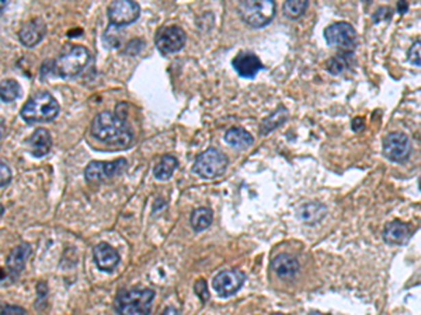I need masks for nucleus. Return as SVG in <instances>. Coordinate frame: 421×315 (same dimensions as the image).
Segmentation results:
<instances>
[{
	"mask_svg": "<svg viewBox=\"0 0 421 315\" xmlns=\"http://www.w3.org/2000/svg\"><path fill=\"white\" fill-rule=\"evenodd\" d=\"M45 34H47V24L44 23L42 18L36 17L21 25L18 31V40L24 46L33 48L42 41Z\"/></svg>",
	"mask_w": 421,
	"mask_h": 315,
	"instance_id": "obj_13",
	"label": "nucleus"
},
{
	"mask_svg": "<svg viewBox=\"0 0 421 315\" xmlns=\"http://www.w3.org/2000/svg\"><path fill=\"white\" fill-rule=\"evenodd\" d=\"M92 135L101 143L117 149H127L133 140L131 126L123 118L108 111L96 115L92 122Z\"/></svg>",
	"mask_w": 421,
	"mask_h": 315,
	"instance_id": "obj_1",
	"label": "nucleus"
},
{
	"mask_svg": "<svg viewBox=\"0 0 421 315\" xmlns=\"http://www.w3.org/2000/svg\"><path fill=\"white\" fill-rule=\"evenodd\" d=\"M228 167V159L218 149H208L196 156L194 161V173L204 180L220 177Z\"/></svg>",
	"mask_w": 421,
	"mask_h": 315,
	"instance_id": "obj_6",
	"label": "nucleus"
},
{
	"mask_svg": "<svg viewBox=\"0 0 421 315\" xmlns=\"http://www.w3.org/2000/svg\"><path fill=\"white\" fill-rule=\"evenodd\" d=\"M232 68L239 76L244 79H253L263 69V64L256 53L240 52L233 58Z\"/></svg>",
	"mask_w": 421,
	"mask_h": 315,
	"instance_id": "obj_14",
	"label": "nucleus"
},
{
	"mask_svg": "<svg viewBox=\"0 0 421 315\" xmlns=\"http://www.w3.org/2000/svg\"><path fill=\"white\" fill-rule=\"evenodd\" d=\"M274 0H246L238 5L242 20L251 28H263L268 25L275 16Z\"/></svg>",
	"mask_w": 421,
	"mask_h": 315,
	"instance_id": "obj_5",
	"label": "nucleus"
},
{
	"mask_svg": "<svg viewBox=\"0 0 421 315\" xmlns=\"http://www.w3.org/2000/svg\"><path fill=\"white\" fill-rule=\"evenodd\" d=\"M60 113V102L48 92L33 94L23 105L20 115L28 124L51 122Z\"/></svg>",
	"mask_w": 421,
	"mask_h": 315,
	"instance_id": "obj_2",
	"label": "nucleus"
},
{
	"mask_svg": "<svg viewBox=\"0 0 421 315\" xmlns=\"http://www.w3.org/2000/svg\"><path fill=\"white\" fill-rule=\"evenodd\" d=\"M225 141L236 149H248L255 139L243 128H231L225 133Z\"/></svg>",
	"mask_w": 421,
	"mask_h": 315,
	"instance_id": "obj_20",
	"label": "nucleus"
},
{
	"mask_svg": "<svg viewBox=\"0 0 421 315\" xmlns=\"http://www.w3.org/2000/svg\"><path fill=\"white\" fill-rule=\"evenodd\" d=\"M194 290H195V295L200 297V300L203 303L208 301L209 300V290H208V284L204 279H199L195 282L194 284Z\"/></svg>",
	"mask_w": 421,
	"mask_h": 315,
	"instance_id": "obj_27",
	"label": "nucleus"
},
{
	"mask_svg": "<svg viewBox=\"0 0 421 315\" xmlns=\"http://www.w3.org/2000/svg\"><path fill=\"white\" fill-rule=\"evenodd\" d=\"M28 149L34 157H44L52 148V139L48 129L38 128L27 139Z\"/></svg>",
	"mask_w": 421,
	"mask_h": 315,
	"instance_id": "obj_16",
	"label": "nucleus"
},
{
	"mask_svg": "<svg viewBox=\"0 0 421 315\" xmlns=\"http://www.w3.org/2000/svg\"><path fill=\"white\" fill-rule=\"evenodd\" d=\"M271 268L279 277H292L299 271V262L290 254H279L272 260Z\"/></svg>",
	"mask_w": 421,
	"mask_h": 315,
	"instance_id": "obj_17",
	"label": "nucleus"
},
{
	"mask_svg": "<svg viewBox=\"0 0 421 315\" xmlns=\"http://www.w3.org/2000/svg\"><path fill=\"white\" fill-rule=\"evenodd\" d=\"M21 94L20 84L13 79H5L2 80V85H0V97H2L3 102H12L16 98H18Z\"/></svg>",
	"mask_w": 421,
	"mask_h": 315,
	"instance_id": "obj_23",
	"label": "nucleus"
},
{
	"mask_svg": "<svg viewBox=\"0 0 421 315\" xmlns=\"http://www.w3.org/2000/svg\"><path fill=\"white\" fill-rule=\"evenodd\" d=\"M299 216L309 223H315L318 220H320L324 216V208L322 205L318 204H309V205H303L299 209Z\"/></svg>",
	"mask_w": 421,
	"mask_h": 315,
	"instance_id": "obj_24",
	"label": "nucleus"
},
{
	"mask_svg": "<svg viewBox=\"0 0 421 315\" xmlns=\"http://www.w3.org/2000/svg\"><path fill=\"white\" fill-rule=\"evenodd\" d=\"M383 153L393 163H402L410 154V141L405 133L392 132L383 139Z\"/></svg>",
	"mask_w": 421,
	"mask_h": 315,
	"instance_id": "obj_12",
	"label": "nucleus"
},
{
	"mask_svg": "<svg viewBox=\"0 0 421 315\" xmlns=\"http://www.w3.org/2000/svg\"><path fill=\"white\" fill-rule=\"evenodd\" d=\"M2 315H25V310L18 305L3 304L2 305Z\"/></svg>",
	"mask_w": 421,
	"mask_h": 315,
	"instance_id": "obj_29",
	"label": "nucleus"
},
{
	"mask_svg": "<svg viewBox=\"0 0 421 315\" xmlns=\"http://www.w3.org/2000/svg\"><path fill=\"white\" fill-rule=\"evenodd\" d=\"M351 52H344L342 55H337L334 56V58H331L327 64H326V68L330 73L333 74H339L340 72H343L347 66H348V61L351 58Z\"/></svg>",
	"mask_w": 421,
	"mask_h": 315,
	"instance_id": "obj_26",
	"label": "nucleus"
},
{
	"mask_svg": "<svg viewBox=\"0 0 421 315\" xmlns=\"http://www.w3.org/2000/svg\"><path fill=\"white\" fill-rule=\"evenodd\" d=\"M307 6H309L307 0H287L283 9H284L285 16L295 20V18H299L305 13Z\"/></svg>",
	"mask_w": 421,
	"mask_h": 315,
	"instance_id": "obj_25",
	"label": "nucleus"
},
{
	"mask_svg": "<svg viewBox=\"0 0 421 315\" xmlns=\"http://www.w3.org/2000/svg\"><path fill=\"white\" fill-rule=\"evenodd\" d=\"M2 169H0V173H2V188H5L9 182H10V180H12V173H10V169H9V167L5 164V163H2V167H0Z\"/></svg>",
	"mask_w": 421,
	"mask_h": 315,
	"instance_id": "obj_30",
	"label": "nucleus"
},
{
	"mask_svg": "<svg viewBox=\"0 0 421 315\" xmlns=\"http://www.w3.org/2000/svg\"><path fill=\"white\" fill-rule=\"evenodd\" d=\"M246 280V276L238 269L222 271L214 277V289L219 297H231L238 293Z\"/></svg>",
	"mask_w": 421,
	"mask_h": 315,
	"instance_id": "obj_11",
	"label": "nucleus"
},
{
	"mask_svg": "<svg viewBox=\"0 0 421 315\" xmlns=\"http://www.w3.org/2000/svg\"><path fill=\"white\" fill-rule=\"evenodd\" d=\"M311 315H327V314H322L319 311H314V312H311Z\"/></svg>",
	"mask_w": 421,
	"mask_h": 315,
	"instance_id": "obj_33",
	"label": "nucleus"
},
{
	"mask_svg": "<svg viewBox=\"0 0 421 315\" xmlns=\"http://www.w3.org/2000/svg\"><path fill=\"white\" fill-rule=\"evenodd\" d=\"M155 292L149 288L135 286L121 290L116 299V311L118 315H149Z\"/></svg>",
	"mask_w": 421,
	"mask_h": 315,
	"instance_id": "obj_3",
	"label": "nucleus"
},
{
	"mask_svg": "<svg viewBox=\"0 0 421 315\" xmlns=\"http://www.w3.org/2000/svg\"><path fill=\"white\" fill-rule=\"evenodd\" d=\"M409 61L416 65V66H421V40L416 41L409 51Z\"/></svg>",
	"mask_w": 421,
	"mask_h": 315,
	"instance_id": "obj_28",
	"label": "nucleus"
},
{
	"mask_svg": "<svg viewBox=\"0 0 421 315\" xmlns=\"http://www.w3.org/2000/svg\"><path fill=\"white\" fill-rule=\"evenodd\" d=\"M179 163L177 159L175 156L170 154H164L155 165L153 168V176L156 180L159 181H167L173 176V173L176 171Z\"/></svg>",
	"mask_w": 421,
	"mask_h": 315,
	"instance_id": "obj_21",
	"label": "nucleus"
},
{
	"mask_svg": "<svg viewBox=\"0 0 421 315\" xmlns=\"http://www.w3.org/2000/svg\"><path fill=\"white\" fill-rule=\"evenodd\" d=\"M410 237V232L407 224L403 221L395 220L386 224L383 230V238L389 244H405Z\"/></svg>",
	"mask_w": 421,
	"mask_h": 315,
	"instance_id": "obj_19",
	"label": "nucleus"
},
{
	"mask_svg": "<svg viewBox=\"0 0 421 315\" xmlns=\"http://www.w3.org/2000/svg\"><path fill=\"white\" fill-rule=\"evenodd\" d=\"M93 256L96 266L103 272L114 271L120 264V255L107 243H100L93 249Z\"/></svg>",
	"mask_w": 421,
	"mask_h": 315,
	"instance_id": "obj_15",
	"label": "nucleus"
},
{
	"mask_svg": "<svg viewBox=\"0 0 421 315\" xmlns=\"http://www.w3.org/2000/svg\"><path fill=\"white\" fill-rule=\"evenodd\" d=\"M128 161L125 159H117L114 161H90L84 168V178L89 182H103L116 176H120L127 169Z\"/></svg>",
	"mask_w": 421,
	"mask_h": 315,
	"instance_id": "obj_8",
	"label": "nucleus"
},
{
	"mask_svg": "<svg viewBox=\"0 0 421 315\" xmlns=\"http://www.w3.org/2000/svg\"><path fill=\"white\" fill-rule=\"evenodd\" d=\"M324 40L329 45L339 46L344 52H353L357 44V31L350 23H334L326 27Z\"/></svg>",
	"mask_w": 421,
	"mask_h": 315,
	"instance_id": "obj_7",
	"label": "nucleus"
},
{
	"mask_svg": "<svg viewBox=\"0 0 421 315\" xmlns=\"http://www.w3.org/2000/svg\"><path fill=\"white\" fill-rule=\"evenodd\" d=\"M160 315H181V312L175 307H167Z\"/></svg>",
	"mask_w": 421,
	"mask_h": 315,
	"instance_id": "obj_31",
	"label": "nucleus"
},
{
	"mask_svg": "<svg viewBox=\"0 0 421 315\" xmlns=\"http://www.w3.org/2000/svg\"><path fill=\"white\" fill-rule=\"evenodd\" d=\"M90 62V52L81 45H73L52 62V70L56 76L69 79L80 74Z\"/></svg>",
	"mask_w": 421,
	"mask_h": 315,
	"instance_id": "obj_4",
	"label": "nucleus"
},
{
	"mask_svg": "<svg viewBox=\"0 0 421 315\" xmlns=\"http://www.w3.org/2000/svg\"><path fill=\"white\" fill-rule=\"evenodd\" d=\"M140 16V6L132 0H116L107 8V17L114 27H125L136 21Z\"/></svg>",
	"mask_w": 421,
	"mask_h": 315,
	"instance_id": "obj_10",
	"label": "nucleus"
},
{
	"mask_svg": "<svg viewBox=\"0 0 421 315\" xmlns=\"http://www.w3.org/2000/svg\"><path fill=\"white\" fill-rule=\"evenodd\" d=\"M272 315H285V314H272Z\"/></svg>",
	"mask_w": 421,
	"mask_h": 315,
	"instance_id": "obj_34",
	"label": "nucleus"
},
{
	"mask_svg": "<svg viewBox=\"0 0 421 315\" xmlns=\"http://www.w3.org/2000/svg\"><path fill=\"white\" fill-rule=\"evenodd\" d=\"M214 220V215L212 210L208 208H199L192 210L191 217H190V223L194 232H204L207 228L212 224Z\"/></svg>",
	"mask_w": 421,
	"mask_h": 315,
	"instance_id": "obj_22",
	"label": "nucleus"
},
{
	"mask_svg": "<svg viewBox=\"0 0 421 315\" xmlns=\"http://www.w3.org/2000/svg\"><path fill=\"white\" fill-rule=\"evenodd\" d=\"M30 254H31V248L28 244H20L18 247L10 251L6 265H8L9 272L13 273V276H17L24 269Z\"/></svg>",
	"mask_w": 421,
	"mask_h": 315,
	"instance_id": "obj_18",
	"label": "nucleus"
},
{
	"mask_svg": "<svg viewBox=\"0 0 421 315\" xmlns=\"http://www.w3.org/2000/svg\"><path fill=\"white\" fill-rule=\"evenodd\" d=\"M155 44L163 55L176 53L186 45V31L179 25L162 27L156 33Z\"/></svg>",
	"mask_w": 421,
	"mask_h": 315,
	"instance_id": "obj_9",
	"label": "nucleus"
},
{
	"mask_svg": "<svg viewBox=\"0 0 421 315\" xmlns=\"http://www.w3.org/2000/svg\"><path fill=\"white\" fill-rule=\"evenodd\" d=\"M398 9H399V12H406V9H407V5L406 3H399V6H398Z\"/></svg>",
	"mask_w": 421,
	"mask_h": 315,
	"instance_id": "obj_32",
	"label": "nucleus"
}]
</instances>
